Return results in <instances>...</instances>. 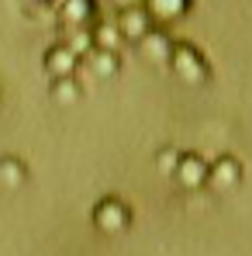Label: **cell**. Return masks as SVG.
Instances as JSON below:
<instances>
[{
  "label": "cell",
  "instance_id": "1",
  "mask_svg": "<svg viewBox=\"0 0 252 256\" xmlns=\"http://www.w3.org/2000/svg\"><path fill=\"white\" fill-rule=\"evenodd\" d=\"M93 225L104 232V236H118V232H128L131 225V208H128L121 198H100L93 204Z\"/></svg>",
  "mask_w": 252,
  "mask_h": 256
},
{
  "label": "cell",
  "instance_id": "2",
  "mask_svg": "<svg viewBox=\"0 0 252 256\" xmlns=\"http://www.w3.org/2000/svg\"><path fill=\"white\" fill-rule=\"evenodd\" d=\"M169 66L183 84H204L208 80V62L201 59V52L187 42H176L169 52Z\"/></svg>",
  "mask_w": 252,
  "mask_h": 256
},
{
  "label": "cell",
  "instance_id": "3",
  "mask_svg": "<svg viewBox=\"0 0 252 256\" xmlns=\"http://www.w3.org/2000/svg\"><path fill=\"white\" fill-rule=\"evenodd\" d=\"M173 173H176V180H180L187 190H197V187L208 184V163H204L197 152H183Z\"/></svg>",
  "mask_w": 252,
  "mask_h": 256
},
{
  "label": "cell",
  "instance_id": "4",
  "mask_svg": "<svg viewBox=\"0 0 252 256\" xmlns=\"http://www.w3.org/2000/svg\"><path fill=\"white\" fill-rule=\"evenodd\" d=\"M114 28H118V35H121V42H138L149 28H152V21H149V14L142 10V7H128L118 14V21H114Z\"/></svg>",
  "mask_w": 252,
  "mask_h": 256
},
{
  "label": "cell",
  "instance_id": "5",
  "mask_svg": "<svg viewBox=\"0 0 252 256\" xmlns=\"http://www.w3.org/2000/svg\"><path fill=\"white\" fill-rule=\"evenodd\" d=\"M239 180H242V166L232 156H221L218 163L208 166V187H214V190H232Z\"/></svg>",
  "mask_w": 252,
  "mask_h": 256
},
{
  "label": "cell",
  "instance_id": "6",
  "mask_svg": "<svg viewBox=\"0 0 252 256\" xmlns=\"http://www.w3.org/2000/svg\"><path fill=\"white\" fill-rule=\"evenodd\" d=\"M138 45H142V56H145L149 62H169L173 42L166 38V32H163V28H149V32L138 38Z\"/></svg>",
  "mask_w": 252,
  "mask_h": 256
},
{
  "label": "cell",
  "instance_id": "7",
  "mask_svg": "<svg viewBox=\"0 0 252 256\" xmlns=\"http://www.w3.org/2000/svg\"><path fill=\"white\" fill-rule=\"evenodd\" d=\"M76 56L66 48V45H52L48 52H45V70L55 76V80H66V76H73L76 73Z\"/></svg>",
  "mask_w": 252,
  "mask_h": 256
},
{
  "label": "cell",
  "instance_id": "8",
  "mask_svg": "<svg viewBox=\"0 0 252 256\" xmlns=\"http://www.w3.org/2000/svg\"><path fill=\"white\" fill-rule=\"evenodd\" d=\"M59 18L76 32V28H86V21L93 18V0H62L59 4Z\"/></svg>",
  "mask_w": 252,
  "mask_h": 256
},
{
  "label": "cell",
  "instance_id": "9",
  "mask_svg": "<svg viewBox=\"0 0 252 256\" xmlns=\"http://www.w3.org/2000/svg\"><path fill=\"white\" fill-rule=\"evenodd\" d=\"M190 7V0H142V10L149 14V21H176L183 10Z\"/></svg>",
  "mask_w": 252,
  "mask_h": 256
},
{
  "label": "cell",
  "instance_id": "10",
  "mask_svg": "<svg viewBox=\"0 0 252 256\" xmlns=\"http://www.w3.org/2000/svg\"><path fill=\"white\" fill-rule=\"evenodd\" d=\"M24 180H28V170H24V163H21L17 156H3V160H0V187L17 190Z\"/></svg>",
  "mask_w": 252,
  "mask_h": 256
},
{
  "label": "cell",
  "instance_id": "11",
  "mask_svg": "<svg viewBox=\"0 0 252 256\" xmlns=\"http://www.w3.org/2000/svg\"><path fill=\"white\" fill-rule=\"evenodd\" d=\"M90 38H93V48H100V52H118V45H121V35H118L114 21L97 24V28L90 32Z\"/></svg>",
  "mask_w": 252,
  "mask_h": 256
},
{
  "label": "cell",
  "instance_id": "12",
  "mask_svg": "<svg viewBox=\"0 0 252 256\" xmlns=\"http://www.w3.org/2000/svg\"><path fill=\"white\" fill-rule=\"evenodd\" d=\"M86 59H90V66H93L97 76H114L118 66H121V62H118V52H100V48H93Z\"/></svg>",
  "mask_w": 252,
  "mask_h": 256
},
{
  "label": "cell",
  "instance_id": "13",
  "mask_svg": "<svg viewBox=\"0 0 252 256\" xmlns=\"http://www.w3.org/2000/svg\"><path fill=\"white\" fill-rule=\"evenodd\" d=\"M66 48L80 59V56H90L93 52V38H90V28H76V32H69V38H66Z\"/></svg>",
  "mask_w": 252,
  "mask_h": 256
},
{
  "label": "cell",
  "instance_id": "14",
  "mask_svg": "<svg viewBox=\"0 0 252 256\" xmlns=\"http://www.w3.org/2000/svg\"><path fill=\"white\" fill-rule=\"evenodd\" d=\"M52 97H55L59 104H76V100H80V84H76L73 76L55 80V86H52Z\"/></svg>",
  "mask_w": 252,
  "mask_h": 256
},
{
  "label": "cell",
  "instance_id": "15",
  "mask_svg": "<svg viewBox=\"0 0 252 256\" xmlns=\"http://www.w3.org/2000/svg\"><path fill=\"white\" fill-rule=\"evenodd\" d=\"M176 163H180V152H176V149H163V152H159V173H173L176 170Z\"/></svg>",
  "mask_w": 252,
  "mask_h": 256
},
{
  "label": "cell",
  "instance_id": "16",
  "mask_svg": "<svg viewBox=\"0 0 252 256\" xmlns=\"http://www.w3.org/2000/svg\"><path fill=\"white\" fill-rule=\"evenodd\" d=\"M114 4H118V7H125V10H128V7H142V0H114Z\"/></svg>",
  "mask_w": 252,
  "mask_h": 256
},
{
  "label": "cell",
  "instance_id": "17",
  "mask_svg": "<svg viewBox=\"0 0 252 256\" xmlns=\"http://www.w3.org/2000/svg\"><path fill=\"white\" fill-rule=\"evenodd\" d=\"M42 4H52V0H42Z\"/></svg>",
  "mask_w": 252,
  "mask_h": 256
}]
</instances>
